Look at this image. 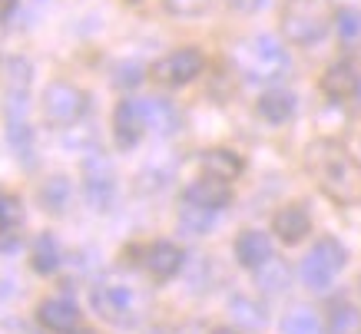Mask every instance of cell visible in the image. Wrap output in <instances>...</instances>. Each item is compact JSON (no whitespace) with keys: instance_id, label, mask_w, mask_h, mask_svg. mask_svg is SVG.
Segmentation results:
<instances>
[{"instance_id":"10","label":"cell","mask_w":361,"mask_h":334,"mask_svg":"<svg viewBox=\"0 0 361 334\" xmlns=\"http://www.w3.org/2000/svg\"><path fill=\"white\" fill-rule=\"evenodd\" d=\"M83 192L97 212H106L113 202V169L99 156H90L83 166Z\"/></svg>"},{"instance_id":"26","label":"cell","mask_w":361,"mask_h":334,"mask_svg":"<svg viewBox=\"0 0 361 334\" xmlns=\"http://www.w3.org/2000/svg\"><path fill=\"white\" fill-rule=\"evenodd\" d=\"M23 222V209H20V199L11 192H0V235L7 232H17V225Z\"/></svg>"},{"instance_id":"6","label":"cell","mask_w":361,"mask_h":334,"mask_svg":"<svg viewBox=\"0 0 361 334\" xmlns=\"http://www.w3.org/2000/svg\"><path fill=\"white\" fill-rule=\"evenodd\" d=\"M345 261H348L345 245H341L338 238L325 235L322 242H315V245L308 248V255L298 265V275H302V281L312 291H325L335 281V275L345 268Z\"/></svg>"},{"instance_id":"14","label":"cell","mask_w":361,"mask_h":334,"mask_svg":"<svg viewBox=\"0 0 361 334\" xmlns=\"http://www.w3.org/2000/svg\"><path fill=\"white\" fill-rule=\"evenodd\" d=\"M272 232L282 242H288V245H295V242H302V238L312 232V216H308L305 205H285V209H279L272 218Z\"/></svg>"},{"instance_id":"21","label":"cell","mask_w":361,"mask_h":334,"mask_svg":"<svg viewBox=\"0 0 361 334\" xmlns=\"http://www.w3.org/2000/svg\"><path fill=\"white\" fill-rule=\"evenodd\" d=\"M335 30H338V44L345 47V50L361 47V11L341 7V11L335 13Z\"/></svg>"},{"instance_id":"11","label":"cell","mask_w":361,"mask_h":334,"mask_svg":"<svg viewBox=\"0 0 361 334\" xmlns=\"http://www.w3.org/2000/svg\"><path fill=\"white\" fill-rule=\"evenodd\" d=\"M183 202L196 205V209H209V212H219L232 202V189L226 179H216V175H202L183 192Z\"/></svg>"},{"instance_id":"16","label":"cell","mask_w":361,"mask_h":334,"mask_svg":"<svg viewBox=\"0 0 361 334\" xmlns=\"http://www.w3.org/2000/svg\"><path fill=\"white\" fill-rule=\"evenodd\" d=\"M199 166H202V173L206 175H216V179H226V183L239 179L242 169H245V162H242L232 149H209V152H202Z\"/></svg>"},{"instance_id":"15","label":"cell","mask_w":361,"mask_h":334,"mask_svg":"<svg viewBox=\"0 0 361 334\" xmlns=\"http://www.w3.org/2000/svg\"><path fill=\"white\" fill-rule=\"evenodd\" d=\"M235 259H239L242 268H259V265H265V261L272 259V242H269V235L265 232H255V228H249V232H242L239 238H235Z\"/></svg>"},{"instance_id":"9","label":"cell","mask_w":361,"mask_h":334,"mask_svg":"<svg viewBox=\"0 0 361 334\" xmlns=\"http://www.w3.org/2000/svg\"><path fill=\"white\" fill-rule=\"evenodd\" d=\"M140 261H142V268L149 271L153 278L169 281L173 275H179L186 255H183V248L176 245V242H153V245H146L140 252Z\"/></svg>"},{"instance_id":"2","label":"cell","mask_w":361,"mask_h":334,"mask_svg":"<svg viewBox=\"0 0 361 334\" xmlns=\"http://www.w3.org/2000/svg\"><path fill=\"white\" fill-rule=\"evenodd\" d=\"M90 304L113 328H136L149 314V291L133 281H99L90 291Z\"/></svg>"},{"instance_id":"28","label":"cell","mask_w":361,"mask_h":334,"mask_svg":"<svg viewBox=\"0 0 361 334\" xmlns=\"http://www.w3.org/2000/svg\"><path fill=\"white\" fill-rule=\"evenodd\" d=\"M120 73L123 76H116V87H133V83H140V80H142V70H140V66H123V70H120Z\"/></svg>"},{"instance_id":"4","label":"cell","mask_w":361,"mask_h":334,"mask_svg":"<svg viewBox=\"0 0 361 334\" xmlns=\"http://www.w3.org/2000/svg\"><path fill=\"white\" fill-rule=\"evenodd\" d=\"M239 73L249 80V83H275V80H285L288 73V54L282 50V44L269 37V33H259V37H249L245 44L239 47Z\"/></svg>"},{"instance_id":"31","label":"cell","mask_w":361,"mask_h":334,"mask_svg":"<svg viewBox=\"0 0 361 334\" xmlns=\"http://www.w3.org/2000/svg\"><path fill=\"white\" fill-rule=\"evenodd\" d=\"M149 334H186V328H156Z\"/></svg>"},{"instance_id":"29","label":"cell","mask_w":361,"mask_h":334,"mask_svg":"<svg viewBox=\"0 0 361 334\" xmlns=\"http://www.w3.org/2000/svg\"><path fill=\"white\" fill-rule=\"evenodd\" d=\"M265 0H229V7L232 11H239V13H252V11H259Z\"/></svg>"},{"instance_id":"7","label":"cell","mask_w":361,"mask_h":334,"mask_svg":"<svg viewBox=\"0 0 361 334\" xmlns=\"http://www.w3.org/2000/svg\"><path fill=\"white\" fill-rule=\"evenodd\" d=\"M206 70V56L199 47H179L173 54H166L163 60L153 63V80L159 87H186L199 73Z\"/></svg>"},{"instance_id":"13","label":"cell","mask_w":361,"mask_h":334,"mask_svg":"<svg viewBox=\"0 0 361 334\" xmlns=\"http://www.w3.org/2000/svg\"><path fill=\"white\" fill-rule=\"evenodd\" d=\"M37 321L54 334H73L80 328V308L70 298H47L37 308Z\"/></svg>"},{"instance_id":"19","label":"cell","mask_w":361,"mask_h":334,"mask_svg":"<svg viewBox=\"0 0 361 334\" xmlns=\"http://www.w3.org/2000/svg\"><path fill=\"white\" fill-rule=\"evenodd\" d=\"M30 261H33V271H40V275H54L60 268V245H56V238L50 232H40L33 238Z\"/></svg>"},{"instance_id":"22","label":"cell","mask_w":361,"mask_h":334,"mask_svg":"<svg viewBox=\"0 0 361 334\" xmlns=\"http://www.w3.org/2000/svg\"><path fill=\"white\" fill-rule=\"evenodd\" d=\"M142 109H146V123L156 126L159 132H173L176 123H179L176 106L173 103H166V99H142Z\"/></svg>"},{"instance_id":"8","label":"cell","mask_w":361,"mask_h":334,"mask_svg":"<svg viewBox=\"0 0 361 334\" xmlns=\"http://www.w3.org/2000/svg\"><path fill=\"white\" fill-rule=\"evenodd\" d=\"M146 126H149V123H146L142 99H123L120 106L113 109V136H116V146H120V149H133V146L142 140Z\"/></svg>"},{"instance_id":"23","label":"cell","mask_w":361,"mask_h":334,"mask_svg":"<svg viewBox=\"0 0 361 334\" xmlns=\"http://www.w3.org/2000/svg\"><path fill=\"white\" fill-rule=\"evenodd\" d=\"M229 311H232V318L242 324V328H265V308L262 304H255L252 298H232V304H229Z\"/></svg>"},{"instance_id":"17","label":"cell","mask_w":361,"mask_h":334,"mask_svg":"<svg viewBox=\"0 0 361 334\" xmlns=\"http://www.w3.org/2000/svg\"><path fill=\"white\" fill-rule=\"evenodd\" d=\"M325 324H329V334H361V311L348 298H335L329 304Z\"/></svg>"},{"instance_id":"27","label":"cell","mask_w":361,"mask_h":334,"mask_svg":"<svg viewBox=\"0 0 361 334\" xmlns=\"http://www.w3.org/2000/svg\"><path fill=\"white\" fill-rule=\"evenodd\" d=\"M163 7L176 17H199L212 7V0H163Z\"/></svg>"},{"instance_id":"34","label":"cell","mask_w":361,"mask_h":334,"mask_svg":"<svg viewBox=\"0 0 361 334\" xmlns=\"http://www.w3.org/2000/svg\"><path fill=\"white\" fill-rule=\"evenodd\" d=\"M358 288H361V278H358Z\"/></svg>"},{"instance_id":"30","label":"cell","mask_w":361,"mask_h":334,"mask_svg":"<svg viewBox=\"0 0 361 334\" xmlns=\"http://www.w3.org/2000/svg\"><path fill=\"white\" fill-rule=\"evenodd\" d=\"M13 7H17V0H0V23L7 20V17H11Z\"/></svg>"},{"instance_id":"5","label":"cell","mask_w":361,"mask_h":334,"mask_svg":"<svg viewBox=\"0 0 361 334\" xmlns=\"http://www.w3.org/2000/svg\"><path fill=\"white\" fill-rule=\"evenodd\" d=\"M90 106V97L80 87L66 83V80H54L47 83L44 97H40V109H44V123L54 126V130H66L83 119Z\"/></svg>"},{"instance_id":"3","label":"cell","mask_w":361,"mask_h":334,"mask_svg":"<svg viewBox=\"0 0 361 334\" xmlns=\"http://www.w3.org/2000/svg\"><path fill=\"white\" fill-rule=\"evenodd\" d=\"M331 4L329 0H285L279 13L282 37L292 47H312L318 44L331 27Z\"/></svg>"},{"instance_id":"24","label":"cell","mask_w":361,"mask_h":334,"mask_svg":"<svg viewBox=\"0 0 361 334\" xmlns=\"http://www.w3.org/2000/svg\"><path fill=\"white\" fill-rule=\"evenodd\" d=\"M282 334H322V324L312 308H292L282 318Z\"/></svg>"},{"instance_id":"33","label":"cell","mask_w":361,"mask_h":334,"mask_svg":"<svg viewBox=\"0 0 361 334\" xmlns=\"http://www.w3.org/2000/svg\"><path fill=\"white\" fill-rule=\"evenodd\" d=\"M355 99H358V109H361V87H358V93H355Z\"/></svg>"},{"instance_id":"32","label":"cell","mask_w":361,"mask_h":334,"mask_svg":"<svg viewBox=\"0 0 361 334\" xmlns=\"http://www.w3.org/2000/svg\"><path fill=\"white\" fill-rule=\"evenodd\" d=\"M209 334H239V331H232V328H216V331H209Z\"/></svg>"},{"instance_id":"20","label":"cell","mask_w":361,"mask_h":334,"mask_svg":"<svg viewBox=\"0 0 361 334\" xmlns=\"http://www.w3.org/2000/svg\"><path fill=\"white\" fill-rule=\"evenodd\" d=\"M288 278H292V268H288L282 259H275V255L265 261V265L255 268V281H259V288L272 291V295H282V291L288 288Z\"/></svg>"},{"instance_id":"18","label":"cell","mask_w":361,"mask_h":334,"mask_svg":"<svg viewBox=\"0 0 361 334\" xmlns=\"http://www.w3.org/2000/svg\"><path fill=\"white\" fill-rule=\"evenodd\" d=\"M259 116L275 123V126H282V123H288V119L295 116V97L285 93V89H269L259 99Z\"/></svg>"},{"instance_id":"1","label":"cell","mask_w":361,"mask_h":334,"mask_svg":"<svg viewBox=\"0 0 361 334\" xmlns=\"http://www.w3.org/2000/svg\"><path fill=\"white\" fill-rule=\"evenodd\" d=\"M305 173L341 209L361 205V162L338 140H315L305 149Z\"/></svg>"},{"instance_id":"25","label":"cell","mask_w":361,"mask_h":334,"mask_svg":"<svg viewBox=\"0 0 361 334\" xmlns=\"http://www.w3.org/2000/svg\"><path fill=\"white\" fill-rule=\"evenodd\" d=\"M40 202H44L47 212H63L66 202H70V183H66L63 175L50 179L44 185V192H40Z\"/></svg>"},{"instance_id":"12","label":"cell","mask_w":361,"mask_h":334,"mask_svg":"<svg viewBox=\"0 0 361 334\" xmlns=\"http://www.w3.org/2000/svg\"><path fill=\"white\" fill-rule=\"evenodd\" d=\"M361 87V76H358V66L351 63V60H338V63H331L322 76V93L331 99V103H345L358 93Z\"/></svg>"}]
</instances>
